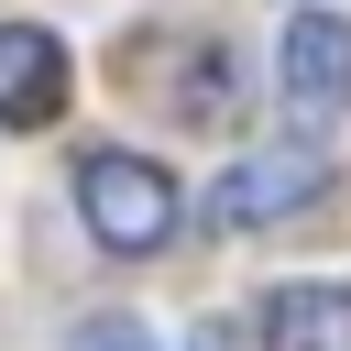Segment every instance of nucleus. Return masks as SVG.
<instances>
[{"instance_id": "1", "label": "nucleus", "mask_w": 351, "mask_h": 351, "mask_svg": "<svg viewBox=\"0 0 351 351\" xmlns=\"http://www.w3.org/2000/svg\"><path fill=\"white\" fill-rule=\"evenodd\" d=\"M77 208L99 230V252H154L176 230V176L154 154H88L77 165Z\"/></svg>"}, {"instance_id": "2", "label": "nucleus", "mask_w": 351, "mask_h": 351, "mask_svg": "<svg viewBox=\"0 0 351 351\" xmlns=\"http://www.w3.org/2000/svg\"><path fill=\"white\" fill-rule=\"evenodd\" d=\"M318 143H274V154H241L219 186H208V230H263V219H285V208H307L318 197Z\"/></svg>"}, {"instance_id": "3", "label": "nucleus", "mask_w": 351, "mask_h": 351, "mask_svg": "<svg viewBox=\"0 0 351 351\" xmlns=\"http://www.w3.org/2000/svg\"><path fill=\"white\" fill-rule=\"evenodd\" d=\"M66 110V44L44 22H0V132H44Z\"/></svg>"}, {"instance_id": "4", "label": "nucleus", "mask_w": 351, "mask_h": 351, "mask_svg": "<svg viewBox=\"0 0 351 351\" xmlns=\"http://www.w3.org/2000/svg\"><path fill=\"white\" fill-rule=\"evenodd\" d=\"M340 99H351V22L296 11V22H285V110H296V121H329Z\"/></svg>"}, {"instance_id": "5", "label": "nucleus", "mask_w": 351, "mask_h": 351, "mask_svg": "<svg viewBox=\"0 0 351 351\" xmlns=\"http://www.w3.org/2000/svg\"><path fill=\"white\" fill-rule=\"evenodd\" d=\"M263 351H351V285H274Z\"/></svg>"}, {"instance_id": "6", "label": "nucleus", "mask_w": 351, "mask_h": 351, "mask_svg": "<svg viewBox=\"0 0 351 351\" xmlns=\"http://www.w3.org/2000/svg\"><path fill=\"white\" fill-rule=\"evenodd\" d=\"M77 351H154V329H143V318H88Z\"/></svg>"}, {"instance_id": "7", "label": "nucleus", "mask_w": 351, "mask_h": 351, "mask_svg": "<svg viewBox=\"0 0 351 351\" xmlns=\"http://www.w3.org/2000/svg\"><path fill=\"white\" fill-rule=\"evenodd\" d=\"M197 351H230V329H219V318H208V329H197Z\"/></svg>"}]
</instances>
